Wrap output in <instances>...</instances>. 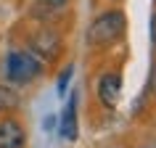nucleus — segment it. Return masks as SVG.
I'll use <instances>...</instances> for the list:
<instances>
[{"label": "nucleus", "mask_w": 156, "mask_h": 148, "mask_svg": "<svg viewBox=\"0 0 156 148\" xmlns=\"http://www.w3.org/2000/svg\"><path fill=\"white\" fill-rule=\"evenodd\" d=\"M21 106V98L19 93L8 85H0V114H8V111H16Z\"/></svg>", "instance_id": "7"}, {"label": "nucleus", "mask_w": 156, "mask_h": 148, "mask_svg": "<svg viewBox=\"0 0 156 148\" xmlns=\"http://www.w3.org/2000/svg\"><path fill=\"white\" fill-rule=\"evenodd\" d=\"M151 87H154V93H156V64L151 66Z\"/></svg>", "instance_id": "12"}, {"label": "nucleus", "mask_w": 156, "mask_h": 148, "mask_svg": "<svg viewBox=\"0 0 156 148\" xmlns=\"http://www.w3.org/2000/svg\"><path fill=\"white\" fill-rule=\"evenodd\" d=\"M72 74H74V64H69L64 72L58 74V85H56L58 95H66V87H69V82H72Z\"/></svg>", "instance_id": "8"}, {"label": "nucleus", "mask_w": 156, "mask_h": 148, "mask_svg": "<svg viewBox=\"0 0 156 148\" xmlns=\"http://www.w3.org/2000/svg\"><path fill=\"white\" fill-rule=\"evenodd\" d=\"M77 103H80V93L74 90L69 93V100H66L64 111L58 114V132L64 140H77L80 135V124H77Z\"/></svg>", "instance_id": "3"}, {"label": "nucleus", "mask_w": 156, "mask_h": 148, "mask_svg": "<svg viewBox=\"0 0 156 148\" xmlns=\"http://www.w3.org/2000/svg\"><path fill=\"white\" fill-rule=\"evenodd\" d=\"M37 3H40V5H45V8H64L69 0H37Z\"/></svg>", "instance_id": "9"}, {"label": "nucleus", "mask_w": 156, "mask_h": 148, "mask_svg": "<svg viewBox=\"0 0 156 148\" xmlns=\"http://www.w3.org/2000/svg\"><path fill=\"white\" fill-rule=\"evenodd\" d=\"M42 127H45V132L56 130V116H45V122H42Z\"/></svg>", "instance_id": "10"}, {"label": "nucleus", "mask_w": 156, "mask_h": 148, "mask_svg": "<svg viewBox=\"0 0 156 148\" xmlns=\"http://www.w3.org/2000/svg\"><path fill=\"white\" fill-rule=\"evenodd\" d=\"M151 40H154V48H156V13L151 16Z\"/></svg>", "instance_id": "11"}, {"label": "nucleus", "mask_w": 156, "mask_h": 148, "mask_svg": "<svg viewBox=\"0 0 156 148\" xmlns=\"http://www.w3.org/2000/svg\"><path fill=\"white\" fill-rule=\"evenodd\" d=\"M32 53L40 56L45 64L53 61V58L61 53V40H58V34L53 32V29H40V32L32 37Z\"/></svg>", "instance_id": "5"}, {"label": "nucleus", "mask_w": 156, "mask_h": 148, "mask_svg": "<svg viewBox=\"0 0 156 148\" xmlns=\"http://www.w3.org/2000/svg\"><path fill=\"white\" fill-rule=\"evenodd\" d=\"M0 148H3V146H0Z\"/></svg>", "instance_id": "13"}, {"label": "nucleus", "mask_w": 156, "mask_h": 148, "mask_svg": "<svg viewBox=\"0 0 156 148\" xmlns=\"http://www.w3.org/2000/svg\"><path fill=\"white\" fill-rule=\"evenodd\" d=\"M124 29H127V19H124L122 11L119 8L106 11V13H101L90 24V29H87V42H90L93 48H106L111 42L122 40Z\"/></svg>", "instance_id": "2"}, {"label": "nucleus", "mask_w": 156, "mask_h": 148, "mask_svg": "<svg viewBox=\"0 0 156 148\" xmlns=\"http://www.w3.org/2000/svg\"><path fill=\"white\" fill-rule=\"evenodd\" d=\"M122 98V74L119 72H106L98 82V100L106 108H116Z\"/></svg>", "instance_id": "4"}, {"label": "nucleus", "mask_w": 156, "mask_h": 148, "mask_svg": "<svg viewBox=\"0 0 156 148\" xmlns=\"http://www.w3.org/2000/svg\"><path fill=\"white\" fill-rule=\"evenodd\" d=\"M42 69H45V61L34 56L32 50H8L3 61V77L19 87H27L34 79H40Z\"/></svg>", "instance_id": "1"}, {"label": "nucleus", "mask_w": 156, "mask_h": 148, "mask_svg": "<svg viewBox=\"0 0 156 148\" xmlns=\"http://www.w3.org/2000/svg\"><path fill=\"white\" fill-rule=\"evenodd\" d=\"M0 146L3 148H24L27 146V130L19 119L3 116L0 119Z\"/></svg>", "instance_id": "6"}]
</instances>
